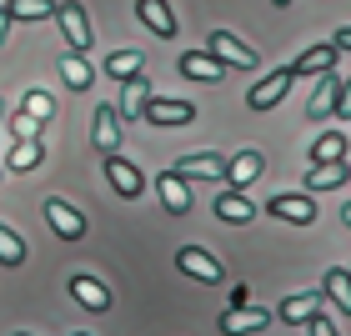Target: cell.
<instances>
[{"mask_svg":"<svg viewBox=\"0 0 351 336\" xmlns=\"http://www.w3.org/2000/svg\"><path fill=\"white\" fill-rule=\"evenodd\" d=\"M40 161H45V146H40V136H36V141H15V151H10L5 171H36Z\"/></svg>","mask_w":351,"mask_h":336,"instance_id":"obj_27","label":"cell"},{"mask_svg":"<svg viewBox=\"0 0 351 336\" xmlns=\"http://www.w3.org/2000/svg\"><path fill=\"white\" fill-rule=\"evenodd\" d=\"M211 211H216V221H226V226H246V221L256 216V206L246 201V191H221Z\"/></svg>","mask_w":351,"mask_h":336,"instance_id":"obj_16","label":"cell"},{"mask_svg":"<svg viewBox=\"0 0 351 336\" xmlns=\"http://www.w3.org/2000/svg\"><path fill=\"white\" fill-rule=\"evenodd\" d=\"M341 181H351V166L346 161H326V166H311L306 171V186L311 191H337Z\"/></svg>","mask_w":351,"mask_h":336,"instance_id":"obj_25","label":"cell"},{"mask_svg":"<svg viewBox=\"0 0 351 336\" xmlns=\"http://www.w3.org/2000/svg\"><path fill=\"white\" fill-rule=\"evenodd\" d=\"M0 116H5V101H0Z\"/></svg>","mask_w":351,"mask_h":336,"instance_id":"obj_38","label":"cell"},{"mask_svg":"<svg viewBox=\"0 0 351 336\" xmlns=\"http://www.w3.org/2000/svg\"><path fill=\"white\" fill-rule=\"evenodd\" d=\"M337 116H341V121H351V75L341 81V91H337Z\"/></svg>","mask_w":351,"mask_h":336,"instance_id":"obj_32","label":"cell"},{"mask_svg":"<svg viewBox=\"0 0 351 336\" xmlns=\"http://www.w3.org/2000/svg\"><path fill=\"white\" fill-rule=\"evenodd\" d=\"M136 15H141V21H146L161 40H171V36H176V15H171L166 0H136Z\"/></svg>","mask_w":351,"mask_h":336,"instance_id":"obj_19","label":"cell"},{"mask_svg":"<svg viewBox=\"0 0 351 336\" xmlns=\"http://www.w3.org/2000/svg\"><path fill=\"white\" fill-rule=\"evenodd\" d=\"M90 141H95V151H106V156L121 151V116H116V106H95V116H90Z\"/></svg>","mask_w":351,"mask_h":336,"instance_id":"obj_9","label":"cell"},{"mask_svg":"<svg viewBox=\"0 0 351 336\" xmlns=\"http://www.w3.org/2000/svg\"><path fill=\"white\" fill-rule=\"evenodd\" d=\"M5 36H10V10L0 5V51H5Z\"/></svg>","mask_w":351,"mask_h":336,"instance_id":"obj_35","label":"cell"},{"mask_svg":"<svg viewBox=\"0 0 351 336\" xmlns=\"http://www.w3.org/2000/svg\"><path fill=\"white\" fill-rule=\"evenodd\" d=\"M156 196H161V206H166L171 216H186V211H191V186H186L176 171H161V176H156Z\"/></svg>","mask_w":351,"mask_h":336,"instance_id":"obj_14","label":"cell"},{"mask_svg":"<svg viewBox=\"0 0 351 336\" xmlns=\"http://www.w3.org/2000/svg\"><path fill=\"white\" fill-rule=\"evenodd\" d=\"M21 110H25L30 121H51V110H56V95H51V91H25Z\"/></svg>","mask_w":351,"mask_h":336,"instance_id":"obj_29","label":"cell"},{"mask_svg":"<svg viewBox=\"0 0 351 336\" xmlns=\"http://www.w3.org/2000/svg\"><path fill=\"white\" fill-rule=\"evenodd\" d=\"M141 66H146L141 51H110L106 56V75L110 81H131V75H141Z\"/></svg>","mask_w":351,"mask_h":336,"instance_id":"obj_26","label":"cell"},{"mask_svg":"<svg viewBox=\"0 0 351 336\" xmlns=\"http://www.w3.org/2000/svg\"><path fill=\"white\" fill-rule=\"evenodd\" d=\"M141 116L166 131V125H191V121H196V106H191V101H166V95H151Z\"/></svg>","mask_w":351,"mask_h":336,"instance_id":"obj_5","label":"cell"},{"mask_svg":"<svg viewBox=\"0 0 351 336\" xmlns=\"http://www.w3.org/2000/svg\"><path fill=\"white\" fill-rule=\"evenodd\" d=\"M326 161H346V131H322L311 141V166H326Z\"/></svg>","mask_w":351,"mask_h":336,"instance_id":"obj_21","label":"cell"},{"mask_svg":"<svg viewBox=\"0 0 351 336\" xmlns=\"http://www.w3.org/2000/svg\"><path fill=\"white\" fill-rule=\"evenodd\" d=\"M106 176H110V186H116V196H125V201H136L141 191H146V176H141V166H131L121 151L106 156Z\"/></svg>","mask_w":351,"mask_h":336,"instance_id":"obj_7","label":"cell"},{"mask_svg":"<svg viewBox=\"0 0 351 336\" xmlns=\"http://www.w3.org/2000/svg\"><path fill=\"white\" fill-rule=\"evenodd\" d=\"M10 136L15 141H36L40 136V121H30L25 110H15V116H10Z\"/></svg>","mask_w":351,"mask_h":336,"instance_id":"obj_31","label":"cell"},{"mask_svg":"<svg viewBox=\"0 0 351 336\" xmlns=\"http://www.w3.org/2000/svg\"><path fill=\"white\" fill-rule=\"evenodd\" d=\"M60 81H66L71 91H90V81H95L90 60H86V56H75V51H66V56H60Z\"/></svg>","mask_w":351,"mask_h":336,"instance_id":"obj_22","label":"cell"},{"mask_svg":"<svg viewBox=\"0 0 351 336\" xmlns=\"http://www.w3.org/2000/svg\"><path fill=\"white\" fill-rule=\"evenodd\" d=\"M176 71H181L186 81H221V75H226V66H221L211 51H186L176 60Z\"/></svg>","mask_w":351,"mask_h":336,"instance_id":"obj_15","label":"cell"},{"mask_svg":"<svg viewBox=\"0 0 351 336\" xmlns=\"http://www.w3.org/2000/svg\"><path fill=\"white\" fill-rule=\"evenodd\" d=\"M176 266H181L186 276H196V281H221V261L206 246H181L176 251Z\"/></svg>","mask_w":351,"mask_h":336,"instance_id":"obj_13","label":"cell"},{"mask_svg":"<svg viewBox=\"0 0 351 336\" xmlns=\"http://www.w3.org/2000/svg\"><path fill=\"white\" fill-rule=\"evenodd\" d=\"M322 311V301H316V291H301V296H286L281 301V322H291V326H301V322H311V316Z\"/></svg>","mask_w":351,"mask_h":336,"instance_id":"obj_24","label":"cell"},{"mask_svg":"<svg viewBox=\"0 0 351 336\" xmlns=\"http://www.w3.org/2000/svg\"><path fill=\"white\" fill-rule=\"evenodd\" d=\"M75 336H90V331H75Z\"/></svg>","mask_w":351,"mask_h":336,"instance_id":"obj_39","label":"cell"},{"mask_svg":"<svg viewBox=\"0 0 351 336\" xmlns=\"http://www.w3.org/2000/svg\"><path fill=\"white\" fill-rule=\"evenodd\" d=\"M146 101H151V81H146V75H131V81H121V106H116V116H121V121H136L141 110H146Z\"/></svg>","mask_w":351,"mask_h":336,"instance_id":"obj_18","label":"cell"},{"mask_svg":"<svg viewBox=\"0 0 351 336\" xmlns=\"http://www.w3.org/2000/svg\"><path fill=\"white\" fill-rule=\"evenodd\" d=\"M266 326H271L266 307H231V311H221V331L226 336H246V331H266Z\"/></svg>","mask_w":351,"mask_h":336,"instance_id":"obj_11","label":"cell"},{"mask_svg":"<svg viewBox=\"0 0 351 336\" xmlns=\"http://www.w3.org/2000/svg\"><path fill=\"white\" fill-rule=\"evenodd\" d=\"M291 81H296L291 66L271 71L266 81H256V86L246 91V106H251V110H271V106H281V101H286V91H291Z\"/></svg>","mask_w":351,"mask_h":336,"instance_id":"obj_3","label":"cell"},{"mask_svg":"<svg viewBox=\"0 0 351 336\" xmlns=\"http://www.w3.org/2000/svg\"><path fill=\"white\" fill-rule=\"evenodd\" d=\"M306 331H311V336H341V331H337V326H331V322H326V316H322V311H316V316H311V322H306Z\"/></svg>","mask_w":351,"mask_h":336,"instance_id":"obj_33","label":"cell"},{"mask_svg":"<svg viewBox=\"0 0 351 336\" xmlns=\"http://www.w3.org/2000/svg\"><path fill=\"white\" fill-rule=\"evenodd\" d=\"M337 91H341V75H337V71H326V75H322V86H316V91H311V101H306V116H311V121L337 116Z\"/></svg>","mask_w":351,"mask_h":336,"instance_id":"obj_17","label":"cell"},{"mask_svg":"<svg viewBox=\"0 0 351 336\" xmlns=\"http://www.w3.org/2000/svg\"><path fill=\"white\" fill-rule=\"evenodd\" d=\"M322 291L341 307V316H351V271L346 266H331L326 276H322Z\"/></svg>","mask_w":351,"mask_h":336,"instance_id":"obj_23","label":"cell"},{"mask_svg":"<svg viewBox=\"0 0 351 336\" xmlns=\"http://www.w3.org/2000/svg\"><path fill=\"white\" fill-rule=\"evenodd\" d=\"M331 45H337V51H351V25H341L337 36H331Z\"/></svg>","mask_w":351,"mask_h":336,"instance_id":"obj_34","label":"cell"},{"mask_svg":"<svg viewBox=\"0 0 351 336\" xmlns=\"http://www.w3.org/2000/svg\"><path fill=\"white\" fill-rule=\"evenodd\" d=\"M25 261V241L10 226H0V266H21Z\"/></svg>","mask_w":351,"mask_h":336,"instance_id":"obj_30","label":"cell"},{"mask_svg":"<svg viewBox=\"0 0 351 336\" xmlns=\"http://www.w3.org/2000/svg\"><path fill=\"white\" fill-rule=\"evenodd\" d=\"M206 51H211L221 66H236V71H251V66H256V51H251L246 40H236L231 30H211V36H206Z\"/></svg>","mask_w":351,"mask_h":336,"instance_id":"obj_2","label":"cell"},{"mask_svg":"<svg viewBox=\"0 0 351 336\" xmlns=\"http://www.w3.org/2000/svg\"><path fill=\"white\" fill-rule=\"evenodd\" d=\"M221 176H226L231 191H246L251 181H261V176H266V156H261V151H236Z\"/></svg>","mask_w":351,"mask_h":336,"instance_id":"obj_6","label":"cell"},{"mask_svg":"<svg viewBox=\"0 0 351 336\" xmlns=\"http://www.w3.org/2000/svg\"><path fill=\"white\" fill-rule=\"evenodd\" d=\"M10 21H45V15H56V0H5Z\"/></svg>","mask_w":351,"mask_h":336,"instance_id":"obj_28","label":"cell"},{"mask_svg":"<svg viewBox=\"0 0 351 336\" xmlns=\"http://www.w3.org/2000/svg\"><path fill=\"white\" fill-rule=\"evenodd\" d=\"M15 336H25V331H15Z\"/></svg>","mask_w":351,"mask_h":336,"instance_id":"obj_40","label":"cell"},{"mask_svg":"<svg viewBox=\"0 0 351 336\" xmlns=\"http://www.w3.org/2000/svg\"><path fill=\"white\" fill-rule=\"evenodd\" d=\"M341 216H346V226H351V201H346V206H341Z\"/></svg>","mask_w":351,"mask_h":336,"instance_id":"obj_36","label":"cell"},{"mask_svg":"<svg viewBox=\"0 0 351 336\" xmlns=\"http://www.w3.org/2000/svg\"><path fill=\"white\" fill-rule=\"evenodd\" d=\"M56 21H60V36H66V45L75 56H86L90 51V15H86V5L81 0H66V5H56Z\"/></svg>","mask_w":351,"mask_h":336,"instance_id":"obj_1","label":"cell"},{"mask_svg":"<svg viewBox=\"0 0 351 336\" xmlns=\"http://www.w3.org/2000/svg\"><path fill=\"white\" fill-rule=\"evenodd\" d=\"M171 171L181 176V181H216V176L226 171V161H221L216 151H196V156H181Z\"/></svg>","mask_w":351,"mask_h":336,"instance_id":"obj_12","label":"cell"},{"mask_svg":"<svg viewBox=\"0 0 351 336\" xmlns=\"http://www.w3.org/2000/svg\"><path fill=\"white\" fill-rule=\"evenodd\" d=\"M71 296L81 301L86 311H110V291L95 276H71Z\"/></svg>","mask_w":351,"mask_h":336,"instance_id":"obj_20","label":"cell"},{"mask_svg":"<svg viewBox=\"0 0 351 336\" xmlns=\"http://www.w3.org/2000/svg\"><path fill=\"white\" fill-rule=\"evenodd\" d=\"M45 221H51V231L60 236V241H81V236H86V216L75 211L71 201H60V196L45 201Z\"/></svg>","mask_w":351,"mask_h":336,"instance_id":"obj_4","label":"cell"},{"mask_svg":"<svg viewBox=\"0 0 351 336\" xmlns=\"http://www.w3.org/2000/svg\"><path fill=\"white\" fill-rule=\"evenodd\" d=\"M326 71H337V45L331 40H316L291 60V75H326Z\"/></svg>","mask_w":351,"mask_h":336,"instance_id":"obj_10","label":"cell"},{"mask_svg":"<svg viewBox=\"0 0 351 336\" xmlns=\"http://www.w3.org/2000/svg\"><path fill=\"white\" fill-rule=\"evenodd\" d=\"M266 211L276 221H291V226H311V221H316V201L311 196H296V191H281V196H271Z\"/></svg>","mask_w":351,"mask_h":336,"instance_id":"obj_8","label":"cell"},{"mask_svg":"<svg viewBox=\"0 0 351 336\" xmlns=\"http://www.w3.org/2000/svg\"><path fill=\"white\" fill-rule=\"evenodd\" d=\"M271 5H276V10H286V5H291V0H271Z\"/></svg>","mask_w":351,"mask_h":336,"instance_id":"obj_37","label":"cell"}]
</instances>
